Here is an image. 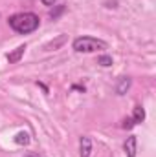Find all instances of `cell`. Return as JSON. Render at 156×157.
<instances>
[{"instance_id": "6da1fadb", "label": "cell", "mask_w": 156, "mask_h": 157, "mask_svg": "<svg viewBox=\"0 0 156 157\" xmlns=\"http://www.w3.org/2000/svg\"><path fill=\"white\" fill-rule=\"evenodd\" d=\"M7 24L11 26L13 31L20 33V35H28V33H33L40 24V18L35 13H17V15H11Z\"/></svg>"}, {"instance_id": "7a4b0ae2", "label": "cell", "mask_w": 156, "mask_h": 157, "mask_svg": "<svg viewBox=\"0 0 156 157\" xmlns=\"http://www.w3.org/2000/svg\"><path fill=\"white\" fill-rule=\"evenodd\" d=\"M72 48L77 53H94V51L107 49V42L99 40V39H94V37H79V39L74 40Z\"/></svg>"}, {"instance_id": "3957f363", "label": "cell", "mask_w": 156, "mask_h": 157, "mask_svg": "<svg viewBox=\"0 0 156 157\" xmlns=\"http://www.w3.org/2000/svg\"><path fill=\"white\" fill-rule=\"evenodd\" d=\"M136 144H138V141H136V137H134V135L127 137V141H125V144H123L125 155H127V157H136Z\"/></svg>"}, {"instance_id": "277c9868", "label": "cell", "mask_w": 156, "mask_h": 157, "mask_svg": "<svg viewBox=\"0 0 156 157\" xmlns=\"http://www.w3.org/2000/svg\"><path fill=\"white\" fill-rule=\"evenodd\" d=\"M24 51H26V44H22V46L15 48L11 53H7V62H9V64H15V62H18V60L22 59Z\"/></svg>"}, {"instance_id": "5b68a950", "label": "cell", "mask_w": 156, "mask_h": 157, "mask_svg": "<svg viewBox=\"0 0 156 157\" xmlns=\"http://www.w3.org/2000/svg\"><path fill=\"white\" fill-rule=\"evenodd\" d=\"M79 154L81 157H90V152H92V141H90V137H81V141H79Z\"/></svg>"}, {"instance_id": "8992f818", "label": "cell", "mask_w": 156, "mask_h": 157, "mask_svg": "<svg viewBox=\"0 0 156 157\" xmlns=\"http://www.w3.org/2000/svg\"><path fill=\"white\" fill-rule=\"evenodd\" d=\"M129 88H130V78L121 77L119 80H117V84H116V93L117 95H125V93L129 91Z\"/></svg>"}, {"instance_id": "52a82bcc", "label": "cell", "mask_w": 156, "mask_h": 157, "mask_svg": "<svg viewBox=\"0 0 156 157\" xmlns=\"http://www.w3.org/2000/svg\"><path fill=\"white\" fill-rule=\"evenodd\" d=\"M132 121H134V124H140V122H143L145 121V110L142 108V106H136L134 110H132Z\"/></svg>"}, {"instance_id": "ba28073f", "label": "cell", "mask_w": 156, "mask_h": 157, "mask_svg": "<svg viewBox=\"0 0 156 157\" xmlns=\"http://www.w3.org/2000/svg\"><path fill=\"white\" fill-rule=\"evenodd\" d=\"M15 143L20 144V146H22V144H24V146L30 144V133H28V132H18V133L15 135Z\"/></svg>"}, {"instance_id": "9c48e42d", "label": "cell", "mask_w": 156, "mask_h": 157, "mask_svg": "<svg viewBox=\"0 0 156 157\" xmlns=\"http://www.w3.org/2000/svg\"><path fill=\"white\" fill-rule=\"evenodd\" d=\"M97 64L103 66V68H109V66H112V57H109V55H101V57L97 59Z\"/></svg>"}, {"instance_id": "30bf717a", "label": "cell", "mask_w": 156, "mask_h": 157, "mask_svg": "<svg viewBox=\"0 0 156 157\" xmlns=\"http://www.w3.org/2000/svg\"><path fill=\"white\" fill-rule=\"evenodd\" d=\"M63 11H64V6L61 4V6H57V9H55V11H51V13H50V17H51V18H57Z\"/></svg>"}, {"instance_id": "8fae6325", "label": "cell", "mask_w": 156, "mask_h": 157, "mask_svg": "<svg viewBox=\"0 0 156 157\" xmlns=\"http://www.w3.org/2000/svg\"><path fill=\"white\" fill-rule=\"evenodd\" d=\"M132 126H134V121H132L130 117L123 121V128H132Z\"/></svg>"}, {"instance_id": "7c38bea8", "label": "cell", "mask_w": 156, "mask_h": 157, "mask_svg": "<svg viewBox=\"0 0 156 157\" xmlns=\"http://www.w3.org/2000/svg\"><path fill=\"white\" fill-rule=\"evenodd\" d=\"M40 2H42L44 6H53V4H55L57 0H40Z\"/></svg>"}, {"instance_id": "4fadbf2b", "label": "cell", "mask_w": 156, "mask_h": 157, "mask_svg": "<svg viewBox=\"0 0 156 157\" xmlns=\"http://www.w3.org/2000/svg\"><path fill=\"white\" fill-rule=\"evenodd\" d=\"M26 157H40L39 154H26Z\"/></svg>"}]
</instances>
